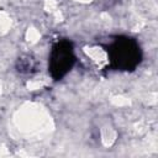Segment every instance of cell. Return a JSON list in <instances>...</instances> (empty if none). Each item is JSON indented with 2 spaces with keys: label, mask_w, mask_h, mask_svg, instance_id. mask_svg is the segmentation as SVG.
Here are the masks:
<instances>
[{
  "label": "cell",
  "mask_w": 158,
  "mask_h": 158,
  "mask_svg": "<svg viewBox=\"0 0 158 158\" xmlns=\"http://www.w3.org/2000/svg\"><path fill=\"white\" fill-rule=\"evenodd\" d=\"M52 62H53L54 69L59 70V73L63 69H65L67 67H70V63H72V51H70V48H68V47L63 48V44H60L57 48V52L54 53Z\"/></svg>",
  "instance_id": "6da1fadb"
}]
</instances>
